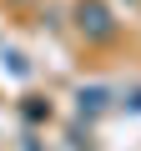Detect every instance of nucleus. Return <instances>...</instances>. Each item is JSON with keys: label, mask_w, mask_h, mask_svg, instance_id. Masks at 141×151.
I'll return each mask as SVG.
<instances>
[{"label": "nucleus", "mask_w": 141, "mask_h": 151, "mask_svg": "<svg viewBox=\"0 0 141 151\" xmlns=\"http://www.w3.org/2000/svg\"><path fill=\"white\" fill-rule=\"evenodd\" d=\"M126 106H131V111H141V91H131V96H126Z\"/></svg>", "instance_id": "obj_4"}, {"label": "nucleus", "mask_w": 141, "mask_h": 151, "mask_svg": "<svg viewBox=\"0 0 141 151\" xmlns=\"http://www.w3.org/2000/svg\"><path fill=\"white\" fill-rule=\"evenodd\" d=\"M76 25H81L86 40H111L116 35V20H111V10L101 5V0H81L76 5Z\"/></svg>", "instance_id": "obj_1"}, {"label": "nucleus", "mask_w": 141, "mask_h": 151, "mask_svg": "<svg viewBox=\"0 0 141 151\" xmlns=\"http://www.w3.org/2000/svg\"><path fill=\"white\" fill-rule=\"evenodd\" d=\"M25 116H30V121L50 116V101H40V96H25Z\"/></svg>", "instance_id": "obj_3"}, {"label": "nucleus", "mask_w": 141, "mask_h": 151, "mask_svg": "<svg viewBox=\"0 0 141 151\" xmlns=\"http://www.w3.org/2000/svg\"><path fill=\"white\" fill-rule=\"evenodd\" d=\"M76 101H81V116H96V111H106V101H111V91H101V86H86V91H81Z\"/></svg>", "instance_id": "obj_2"}]
</instances>
